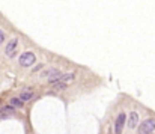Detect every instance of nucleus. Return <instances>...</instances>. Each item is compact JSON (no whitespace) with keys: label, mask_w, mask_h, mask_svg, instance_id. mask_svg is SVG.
Wrapping results in <instances>:
<instances>
[{"label":"nucleus","mask_w":155,"mask_h":134,"mask_svg":"<svg viewBox=\"0 0 155 134\" xmlns=\"http://www.w3.org/2000/svg\"><path fill=\"white\" fill-rule=\"evenodd\" d=\"M53 85H54L53 89H57V90H62V89H65V87H66L65 83H60V82H56V83H53Z\"/></svg>","instance_id":"1a4fd4ad"},{"label":"nucleus","mask_w":155,"mask_h":134,"mask_svg":"<svg viewBox=\"0 0 155 134\" xmlns=\"http://www.w3.org/2000/svg\"><path fill=\"white\" fill-rule=\"evenodd\" d=\"M3 39H5V35H3V32H2V30H0V44L3 42Z\"/></svg>","instance_id":"9b49d317"},{"label":"nucleus","mask_w":155,"mask_h":134,"mask_svg":"<svg viewBox=\"0 0 155 134\" xmlns=\"http://www.w3.org/2000/svg\"><path fill=\"white\" fill-rule=\"evenodd\" d=\"M2 112H3V113H12V107H5Z\"/></svg>","instance_id":"9d476101"},{"label":"nucleus","mask_w":155,"mask_h":134,"mask_svg":"<svg viewBox=\"0 0 155 134\" xmlns=\"http://www.w3.org/2000/svg\"><path fill=\"white\" fill-rule=\"evenodd\" d=\"M11 105H12V107H21L23 102L20 101V98H12V100H11Z\"/></svg>","instance_id":"6e6552de"},{"label":"nucleus","mask_w":155,"mask_h":134,"mask_svg":"<svg viewBox=\"0 0 155 134\" xmlns=\"http://www.w3.org/2000/svg\"><path fill=\"white\" fill-rule=\"evenodd\" d=\"M125 113H119V116L116 118V122H114V133L116 134H121L122 130H124V125H125Z\"/></svg>","instance_id":"7ed1b4c3"},{"label":"nucleus","mask_w":155,"mask_h":134,"mask_svg":"<svg viewBox=\"0 0 155 134\" xmlns=\"http://www.w3.org/2000/svg\"><path fill=\"white\" fill-rule=\"evenodd\" d=\"M32 98H33V92H32V90H24V92L20 93V101H21V102L30 101Z\"/></svg>","instance_id":"423d86ee"},{"label":"nucleus","mask_w":155,"mask_h":134,"mask_svg":"<svg viewBox=\"0 0 155 134\" xmlns=\"http://www.w3.org/2000/svg\"><path fill=\"white\" fill-rule=\"evenodd\" d=\"M137 125H139V115L136 112H131L130 116H128V127L131 130H134Z\"/></svg>","instance_id":"39448f33"},{"label":"nucleus","mask_w":155,"mask_h":134,"mask_svg":"<svg viewBox=\"0 0 155 134\" xmlns=\"http://www.w3.org/2000/svg\"><path fill=\"white\" fill-rule=\"evenodd\" d=\"M155 130V120L154 119H146L139 128V134H152Z\"/></svg>","instance_id":"f257e3e1"},{"label":"nucleus","mask_w":155,"mask_h":134,"mask_svg":"<svg viewBox=\"0 0 155 134\" xmlns=\"http://www.w3.org/2000/svg\"><path fill=\"white\" fill-rule=\"evenodd\" d=\"M74 77H75V74H72V72H69V74H62L60 80H62V83H65V85H66L68 82H72Z\"/></svg>","instance_id":"0eeeda50"},{"label":"nucleus","mask_w":155,"mask_h":134,"mask_svg":"<svg viewBox=\"0 0 155 134\" xmlns=\"http://www.w3.org/2000/svg\"><path fill=\"white\" fill-rule=\"evenodd\" d=\"M35 62V54L32 51H26L20 56V65L21 66H32Z\"/></svg>","instance_id":"f03ea898"},{"label":"nucleus","mask_w":155,"mask_h":134,"mask_svg":"<svg viewBox=\"0 0 155 134\" xmlns=\"http://www.w3.org/2000/svg\"><path fill=\"white\" fill-rule=\"evenodd\" d=\"M17 44H18V39H11V41L8 42V47H6V56L12 57L14 56V53H15V48H17Z\"/></svg>","instance_id":"20e7f679"}]
</instances>
